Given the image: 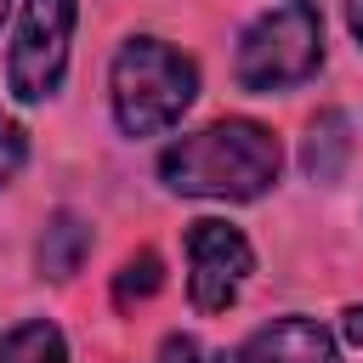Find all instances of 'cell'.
Segmentation results:
<instances>
[{
  "instance_id": "cell-6",
  "label": "cell",
  "mask_w": 363,
  "mask_h": 363,
  "mask_svg": "<svg viewBox=\"0 0 363 363\" xmlns=\"http://www.w3.org/2000/svg\"><path fill=\"white\" fill-rule=\"evenodd\" d=\"M238 363H340V352H335V335L323 323L272 318L238 346Z\"/></svg>"
},
{
  "instance_id": "cell-15",
  "label": "cell",
  "mask_w": 363,
  "mask_h": 363,
  "mask_svg": "<svg viewBox=\"0 0 363 363\" xmlns=\"http://www.w3.org/2000/svg\"><path fill=\"white\" fill-rule=\"evenodd\" d=\"M204 363H238V352H210Z\"/></svg>"
},
{
  "instance_id": "cell-2",
  "label": "cell",
  "mask_w": 363,
  "mask_h": 363,
  "mask_svg": "<svg viewBox=\"0 0 363 363\" xmlns=\"http://www.w3.org/2000/svg\"><path fill=\"white\" fill-rule=\"evenodd\" d=\"M108 91H113V119H119L125 136H159L193 108L199 68L176 45H164L153 34H136V40L119 45Z\"/></svg>"
},
{
  "instance_id": "cell-7",
  "label": "cell",
  "mask_w": 363,
  "mask_h": 363,
  "mask_svg": "<svg viewBox=\"0 0 363 363\" xmlns=\"http://www.w3.org/2000/svg\"><path fill=\"white\" fill-rule=\"evenodd\" d=\"M346 159H352V125H346L340 108H323V113L312 119L306 142H301V170H306L312 182H340Z\"/></svg>"
},
{
  "instance_id": "cell-16",
  "label": "cell",
  "mask_w": 363,
  "mask_h": 363,
  "mask_svg": "<svg viewBox=\"0 0 363 363\" xmlns=\"http://www.w3.org/2000/svg\"><path fill=\"white\" fill-rule=\"evenodd\" d=\"M6 6H11V0H0V17H6Z\"/></svg>"
},
{
  "instance_id": "cell-11",
  "label": "cell",
  "mask_w": 363,
  "mask_h": 363,
  "mask_svg": "<svg viewBox=\"0 0 363 363\" xmlns=\"http://www.w3.org/2000/svg\"><path fill=\"white\" fill-rule=\"evenodd\" d=\"M23 159H28V136H23V130H17V125L0 113V187H6L17 170H23Z\"/></svg>"
},
{
  "instance_id": "cell-13",
  "label": "cell",
  "mask_w": 363,
  "mask_h": 363,
  "mask_svg": "<svg viewBox=\"0 0 363 363\" xmlns=\"http://www.w3.org/2000/svg\"><path fill=\"white\" fill-rule=\"evenodd\" d=\"M340 329H346L352 346H363V306H346V323H340Z\"/></svg>"
},
{
  "instance_id": "cell-4",
  "label": "cell",
  "mask_w": 363,
  "mask_h": 363,
  "mask_svg": "<svg viewBox=\"0 0 363 363\" xmlns=\"http://www.w3.org/2000/svg\"><path fill=\"white\" fill-rule=\"evenodd\" d=\"M79 0H23L11 51H6V85L17 102H45L62 85L68 40H74Z\"/></svg>"
},
{
  "instance_id": "cell-8",
  "label": "cell",
  "mask_w": 363,
  "mask_h": 363,
  "mask_svg": "<svg viewBox=\"0 0 363 363\" xmlns=\"http://www.w3.org/2000/svg\"><path fill=\"white\" fill-rule=\"evenodd\" d=\"M85 255H91V227L74 210H57L45 221V233H40V272L62 284V278H74L85 267Z\"/></svg>"
},
{
  "instance_id": "cell-3",
  "label": "cell",
  "mask_w": 363,
  "mask_h": 363,
  "mask_svg": "<svg viewBox=\"0 0 363 363\" xmlns=\"http://www.w3.org/2000/svg\"><path fill=\"white\" fill-rule=\"evenodd\" d=\"M323 62V17L312 0H278L272 11H261L244 40H238V85L244 91H289L301 79H312Z\"/></svg>"
},
{
  "instance_id": "cell-14",
  "label": "cell",
  "mask_w": 363,
  "mask_h": 363,
  "mask_svg": "<svg viewBox=\"0 0 363 363\" xmlns=\"http://www.w3.org/2000/svg\"><path fill=\"white\" fill-rule=\"evenodd\" d=\"M346 28H352L357 45H363V0H346Z\"/></svg>"
},
{
  "instance_id": "cell-12",
  "label": "cell",
  "mask_w": 363,
  "mask_h": 363,
  "mask_svg": "<svg viewBox=\"0 0 363 363\" xmlns=\"http://www.w3.org/2000/svg\"><path fill=\"white\" fill-rule=\"evenodd\" d=\"M199 357V346L187 340V335H170L164 346H159V363H193Z\"/></svg>"
},
{
  "instance_id": "cell-1",
  "label": "cell",
  "mask_w": 363,
  "mask_h": 363,
  "mask_svg": "<svg viewBox=\"0 0 363 363\" xmlns=\"http://www.w3.org/2000/svg\"><path fill=\"white\" fill-rule=\"evenodd\" d=\"M284 147L255 119H216L159 153V182L182 199H261L278 182Z\"/></svg>"
},
{
  "instance_id": "cell-5",
  "label": "cell",
  "mask_w": 363,
  "mask_h": 363,
  "mask_svg": "<svg viewBox=\"0 0 363 363\" xmlns=\"http://www.w3.org/2000/svg\"><path fill=\"white\" fill-rule=\"evenodd\" d=\"M250 272H255V250L238 227L210 221V216L187 227V289L199 312H227Z\"/></svg>"
},
{
  "instance_id": "cell-9",
  "label": "cell",
  "mask_w": 363,
  "mask_h": 363,
  "mask_svg": "<svg viewBox=\"0 0 363 363\" xmlns=\"http://www.w3.org/2000/svg\"><path fill=\"white\" fill-rule=\"evenodd\" d=\"M0 363H68V340L57 323L28 318V323L0 335Z\"/></svg>"
},
{
  "instance_id": "cell-10",
  "label": "cell",
  "mask_w": 363,
  "mask_h": 363,
  "mask_svg": "<svg viewBox=\"0 0 363 363\" xmlns=\"http://www.w3.org/2000/svg\"><path fill=\"white\" fill-rule=\"evenodd\" d=\"M159 284H164V261H159L153 250H136V255H125V267L113 272V301H119V306L147 301V295H159Z\"/></svg>"
}]
</instances>
